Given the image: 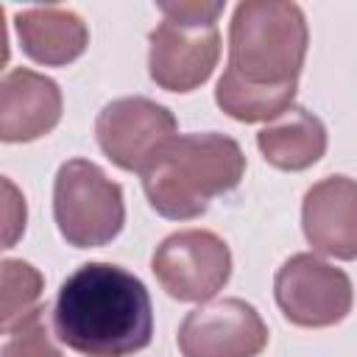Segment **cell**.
Wrapping results in <instances>:
<instances>
[{
    "instance_id": "277c9868",
    "label": "cell",
    "mask_w": 357,
    "mask_h": 357,
    "mask_svg": "<svg viewBox=\"0 0 357 357\" xmlns=\"http://www.w3.org/2000/svg\"><path fill=\"white\" fill-rule=\"evenodd\" d=\"M53 220L67 245H109L126 223L123 187L89 159H67L53 178Z\"/></svg>"
},
{
    "instance_id": "4fadbf2b",
    "label": "cell",
    "mask_w": 357,
    "mask_h": 357,
    "mask_svg": "<svg viewBox=\"0 0 357 357\" xmlns=\"http://www.w3.org/2000/svg\"><path fill=\"white\" fill-rule=\"evenodd\" d=\"M262 159L279 170H307L326 153V126L304 106H290L257 134Z\"/></svg>"
},
{
    "instance_id": "2e32d148",
    "label": "cell",
    "mask_w": 357,
    "mask_h": 357,
    "mask_svg": "<svg viewBox=\"0 0 357 357\" xmlns=\"http://www.w3.org/2000/svg\"><path fill=\"white\" fill-rule=\"evenodd\" d=\"M45 312H47L45 307H36L11 329H6L0 357H61V351L50 337Z\"/></svg>"
},
{
    "instance_id": "8992f818",
    "label": "cell",
    "mask_w": 357,
    "mask_h": 357,
    "mask_svg": "<svg viewBox=\"0 0 357 357\" xmlns=\"http://www.w3.org/2000/svg\"><path fill=\"white\" fill-rule=\"evenodd\" d=\"M273 296L282 315L304 329L340 324L354 304V287L346 271L315 254H293L273 276Z\"/></svg>"
},
{
    "instance_id": "7c38bea8",
    "label": "cell",
    "mask_w": 357,
    "mask_h": 357,
    "mask_svg": "<svg viewBox=\"0 0 357 357\" xmlns=\"http://www.w3.org/2000/svg\"><path fill=\"white\" fill-rule=\"evenodd\" d=\"M22 53L45 67H67L84 56L89 45V28L73 8L33 6L14 17Z\"/></svg>"
},
{
    "instance_id": "8fae6325",
    "label": "cell",
    "mask_w": 357,
    "mask_h": 357,
    "mask_svg": "<svg viewBox=\"0 0 357 357\" xmlns=\"http://www.w3.org/2000/svg\"><path fill=\"white\" fill-rule=\"evenodd\" d=\"M61 109V89L53 78L14 67L0 81V139L33 142L59 126Z\"/></svg>"
},
{
    "instance_id": "5bb4252c",
    "label": "cell",
    "mask_w": 357,
    "mask_h": 357,
    "mask_svg": "<svg viewBox=\"0 0 357 357\" xmlns=\"http://www.w3.org/2000/svg\"><path fill=\"white\" fill-rule=\"evenodd\" d=\"M296 84H248L231 70H223L215 86V103L223 114L240 123H271L284 114L296 100Z\"/></svg>"
},
{
    "instance_id": "52a82bcc",
    "label": "cell",
    "mask_w": 357,
    "mask_h": 357,
    "mask_svg": "<svg viewBox=\"0 0 357 357\" xmlns=\"http://www.w3.org/2000/svg\"><path fill=\"white\" fill-rule=\"evenodd\" d=\"M176 117L167 106L142 98H114L109 100L95 120V137L100 151L128 173H145L156 153L176 137Z\"/></svg>"
},
{
    "instance_id": "ba28073f",
    "label": "cell",
    "mask_w": 357,
    "mask_h": 357,
    "mask_svg": "<svg viewBox=\"0 0 357 357\" xmlns=\"http://www.w3.org/2000/svg\"><path fill=\"white\" fill-rule=\"evenodd\" d=\"M176 340L181 357H257L268 346V326L254 304L218 298L190 310Z\"/></svg>"
},
{
    "instance_id": "e0dca14e",
    "label": "cell",
    "mask_w": 357,
    "mask_h": 357,
    "mask_svg": "<svg viewBox=\"0 0 357 357\" xmlns=\"http://www.w3.org/2000/svg\"><path fill=\"white\" fill-rule=\"evenodd\" d=\"M223 0H176V3H159V11L170 22H187V25H218V17L223 14Z\"/></svg>"
},
{
    "instance_id": "9a60e30c",
    "label": "cell",
    "mask_w": 357,
    "mask_h": 357,
    "mask_svg": "<svg viewBox=\"0 0 357 357\" xmlns=\"http://www.w3.org/2000/svg\"><path fill=\"white\" fill-rule=\"evenodd\" d=\"M3 307H0V326L3 332L11 329L17 321H22L28 312H33L39 304V296L45 290V276L25 259H3Z\"/></svg>"
},
{
    "instance_id": "9c48e42d",
    "label": "cell",
    "mask_w": 357,
    "mask_h": 357,
    "mask_svg": "<svg viewBox=\"0 0 357 357\" xmlns=\"http://www.w3.org/2000/svg\"><path fill=\"white\" fill-rule=\"evenodd\" d=\"M220 59L218 25L162 20L148 36V75L159 89L192 92L209 81Z\"/></svg>"
},
{
    "instance_id": "30bf717a",
    "label": "cell",
    "mask_w": 357,
    "mask_h": 357,
    "mask_svg": "<svg viewBox=\"0 0 357 357\" xmlns=\"http://www.w3.org/2000/svg\"><path fill=\"white\" fill-rule=\"evenodd\" d=\"M301 229L312 251L351 262L357 259V181L326 176L301 201Z\"/></svg>"
},
{
    "instance_id": "3957f363",
    "label": "cell",
    "mask_w": 357,
    "mask_h": 357,
    "mask_svg": "<svg viewBox=\"0 0 357 357\" xmlns=\"http://www.w3.org/2000/svg\"><path fill=\"white\" fill-rule=\"evenodd\" d=\"M310 28L296 3L245 0L229 22V64L248 84H296L307 59Z\"/></svg>"
},
{
    "instance_id": "6da1fadb",
    "label": "cell",
    "mask_w": 357,
    "mask_h": 357,
    "mask_svg": "<svg viewBox=\"0 0 357 357\" xmlns=\"http://www.w3.org/2000/svg\"><path fill=\"white\" fill-rule=\"evenodd\" d=\"M56 337L84 357H131L153 337L145 282L112 262H84L59 287Z\"/></svg>"
},
{
    "instance_id": "ac0fdd59",
    "label": "cell",
    "mask_w": 357,
    "mask_h": 357,
    "mask_svg": "<svg viewBox=\"0 0 357 357\" xmlns=\"http://www.w3.org/2000/svg\"><path fill=\"white\" fill-rule=\"evenodd\" d=\"M28 209H25V195L17 190V184L3 176V248H11L20 234L25 231Z\"/></svg>"
},
{
    "instance_id": "7a4b0ae2",
    "label": "cell",
    "mask_w": 357,
    "mask_h": 357,
    "mask_svg": "<svg viewBox=\"0 0 357 357\" xmlns=\"http://www.w3.org/2000/svg\"><path fill=\"white\" fill-rule=\"evenodd\" d=\"M245 176V153L237 139L204 131L176 134L142 173L151 209L167 220L201 218L212 198L231 192Z\"/></svg>"
},
{
    "instance_id": "5b68a950",
    "label": "cell",
    "mask_w": 357,
    "mask_h": 357,
    "mask_svg": "<svg viewBox=\"0 0 357 357\" xmlns=\"http://www.w3.org/2000/svg\"><path fill=\"white\" fill-rule=\"evenodd\" d=\"M151 271L170 298L206 304L231 276V251L226 240L209 229H184L156 245Z\"/></svg>"
}]
</instances>
